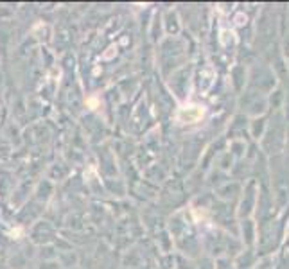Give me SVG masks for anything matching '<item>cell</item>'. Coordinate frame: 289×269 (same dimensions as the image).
<instances>
[{
    "instance_id": "obj_1",
    "label": "cell",
    "mask_w": 289,
    "mask_h": 269,
    "mask_svg": "<svg viewBox=\"0 0 289 269\" xmlns=\"http://www.w3.org/2000/svg\"><path fill=\"white\" fill-rule=\"evenodd\" d=\"M201 117H203V108H200V106H196V104L183 106V108L178 111L180 122H196V120H200Z\"/></svg>"
}]
</instances>
